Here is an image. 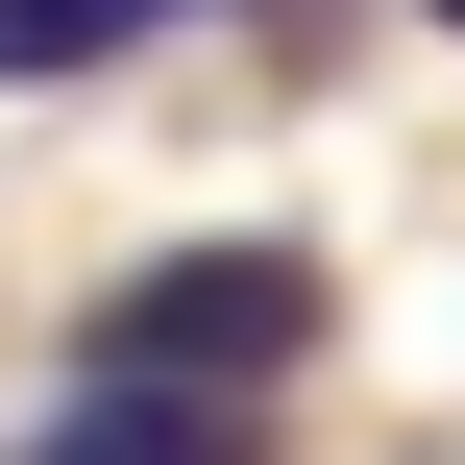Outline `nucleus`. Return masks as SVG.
<instances>
[{
	"mask_svg": "<svg viewBox=\"0 0 465 465\" xmlns=\"http://www.w3.org/2000/svg\"><path fill=\"white\" fill-rule=\"evenodd\" d=\"M319 319H343V270H319V245H147L74 343H98V368H172V392H294V368H319Z\"/></svg>",
	"mask_w": 465,
	"mask_h": 465,
	"instance_id": "1",
	"label": "nucleus"
},
{
	"mask_svg": "<svg viewBox=\"0 0 465 465\" xmlns=\"http://www.w3.org/2000/svg\"><path fill=\"white\" fill-rule=\"evenodd\" d=\"M25 465H245V392H172V368H74V417Z\"/></svg>",
	"mask_w": 465,
	"mask_h": 465,
	"instance_id": "2",
	"label": "nucleus"
},
{
	"mask_svg": "<svg viewBox=\"0 0 465 465\" xmlns=\"http://www.w3.org/2000/svg\"><path fill=\"white\" fill-rule=\"evenodd\" d=\"M172 0H0V98H49V74H123Z\"/></svg>",
	"mask_w": 465,
	"mask_h": 465,
	"instance_id": "3",
	"label": "nucleus"
},
{
	"mask_svg": "<svg viewBox=\"0 0 465 465\" xmlns=\"http://www.w3.org/2000/svg\"><path fill=\"white\" fill-rule=\"evenodd\" d=\"M172 25H245V0H172Z\"/></svg>",
	"mask_w": 465,
	"mask_h": 465,
	"instance_id": "4",
	"label": "nucleus"
},
{
	"mask_svg": "<svg viewBox=\"0 0 465 465\" xmlns=\"http://www.w3.org/2000/svg\"><path fill=\"white\" fill-rule=\"evenodd\" d=\"M417 25H441V49H465V0H417Z\"/></svg>",
	"mask_w": 465,
	"mask_h": 465,
	"instance_id": "5",
	"label": "nucleus"
}]
</instances>
